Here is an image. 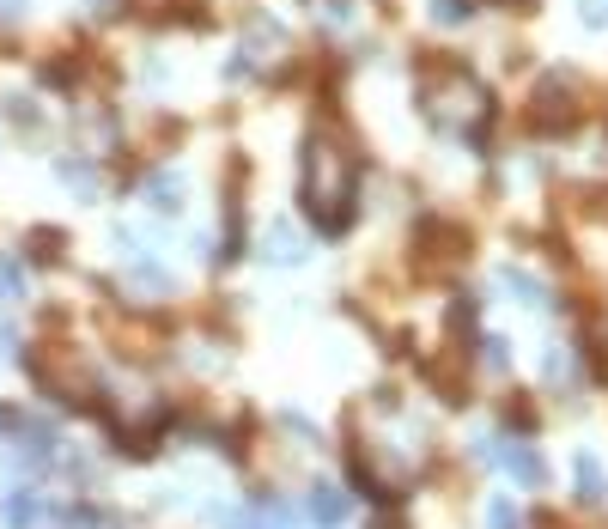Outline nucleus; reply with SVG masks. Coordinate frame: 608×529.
I'll return each instance as SVG.
<instances>
[{"mask_svg":"<svg viewBox=\"0 0 608 529\" xmlns=\"http://www.w3.org/2000/svg\"><path fill=\"white\" fill-rule=\"evenodd\" d=\"M304 511H310L323 529H341L347 524V493L335 487V481H317V487L304 493Z\"/></svg>","mask_w":608,"mask_h":529,"instance_id":"obj_2","label":"nucleus"},{"mask_svg":"<svg viewBox=\"0 0 608 529\" xmlns=\"http://www.w3.org/2000/svg\"><path fill=\"white\" fill-rule=\"evenodd\" d=\"M475 13V0H432V19L438 24H463Z\"/></svg>","mask_w":608,"mask_h":529,"instance_id":"obj_11","label":"nucleus"},{"mask_svg":"<svg viewBox=\"0 0 608 529\" xmlns=\"http://www.w3.org/2000/svg\"><path fill=\"white\" fill-rule=\"evenodd\" d=\"M0 353H19V335H13V328H0Z\"/></svg>","mask_w":608,"mask_h":529,"instance_id":"obj_13","label":"nucleus"},{"mask_svg":"<svg viewBox=\"0 0 608 529\" xmlns=\"http://www.w3.org/2000/svg\"><path fill=\"white\" fill-rule=\"evenodd\" d=\"M25 292V262L19 256H0V299H19Z\"/></svg>","mask_w":608,"mask_h":529,"instance_id":"obj_9","label":"nucleus"},{"mask_svg":"<svg viewBox=\"0 0 608 529\" xmlns=\"http://www.w3.org/2000/svg\"><path fill=\"white\" fill-rule=\"evenodd\" d=\"M572 116V103H566V80H547L542 92H535V128H560Z\"/></svg>","mask_w":608,"mask_h":529,"instance_id":"obj_3","label":"nucleus"},{"mask_svg":"<svg viewBox=\"0 0 608 529\" xmlns=\"http://www.w3.org/2000/svg\"><path fill=\"white\" fill-rule=\"evenodd\" d=\"M486 529H524V511L511 505V499H493L486 505Z\"/></svg>","mask_w":608,"mask_h":529,"instance_id":"obj_10","label":"nucleus"},{"mask_svg":"<svg viewBox=\"0 0 608 529\" xmlns=\"http://www.w3.org/2000/svg\"><path fill=\"white\" fill-rule=\"evenodd\" d=\"M578 499H584V505H603L608 499V475H603V463H596V456H590V450H578Z\"/></svg>","mask_w":608,"mask_h":529,"instance_id":"obj_4","label":"nucleus"},{"mask_svg":"<svg viewBox=\"0 0 608 529\" xmlns=\"http://www.w3.org/2000/svg\"><path fill=\"white\" fill-rule=\"evenodd\" d=\"M37 517H43V505L31 499V493H13V499L0 505V524L6 529H37Z\"/></svg>","mask_w":608,"mask_h":529,"instance_id":"obj_5","label":"nucleus"},{"mask_svg":"<svg viewBox=\"0 0 608 529\" xmlns=\"http://www.w3.org/2000/svg\"><path fill=\"white\" fill-rule=\"evenodd\" d=\"M499 286H511V299H524V305H542V286L529 280L524 268H505V274H499Z\"/></svg>","mask_w":608,"mask_h":529,"instance_id":"obj_8","label":"nucleus"},{"mask_svg":"<svg viewBox=\"0 0 608 529\" xmlns=\"http://www.w3.org/2000/svg\"><path fill=\"white\" fill-rule=\"evenodd\" d=\"M146 201L164 207V213H177L182 207V183L171 177V171H152V177H146Z\"/></svg>","mask_w":608,"mask_h":529,"instance_id":"obj_6","label":"nucleus"},{"mask_svg":"<svg viewBox=\"0 0 608 529\" xmlns=\"http://www.w3.org/2000/svg\"><path fill=\"white\" fill-rule=\"evenodd\" d=\"M505 359H511V347H505V341H499V335H486V366L499 371V366H505Z\"/></svg>","mask_w":608,"mask_h":529,"instance_id":"obj_12","label":"nucleus"},{"mask_svg":"<svg viewBox=\"0 0 608 529\" xmlns=\"http://www.w3.org/2000/svg\"><path fill=\"white\" fill-rule=\"evenodd\" d=\"M493 456L511 468V481H517V487H542V481H547V463L529 445H493Z\"/></svg>","mask_w":608,"mask_h":529,"instance_id":"obj_1","label":"nucleus"},{"mask_svg":"<svg viewBox=\"0 0 608 529\" xmlns=\"http://www.w3.org/2000/svg\"><path fill=\"white\" fill-rule=\"evenodd\" d=\"M262 256L286 268V262H299V256H304V244L292 238V231H286V225H274V231H268V244H262Z\"/></svg>","mask_w":608,"mask_h":529,"instance_id":"obj_7","label":"nucleus"}]
</instances>
